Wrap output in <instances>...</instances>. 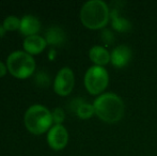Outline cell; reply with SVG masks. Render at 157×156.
Segmentation results:
<instances>
[{
	"label": "cell",
	"instance_id": "1",
	"mask_svg": "<svg viewBox=\"0 0 157 156\" xmlns=\"http://www.w3.org/2000/svg\"><path fill=\"white\" fill-rule=\"evenodd\" d=\"M94 111L101 120L108 123H116L123 118L125 106L117 94L105 93L99 95L93 103Z\"/></svg>",
	"mask_w": 157,
	"mask_h": 156
},
{
	"label": "cell",
	"instance_id": "2",
	"mask_svg": "<svg viewBox=\"0 0 157 156\" xmlns=\"http://www.w3.org/2000/svg\"><path fill=\"white\" fill-rule=\"evenodd\" d=\"M110 18L108 6L101 0H91L83 4L80 11V19L89 29H99L107 25Z\"/></svg>",
	"mask_w": 157,
	"mask_h": 156
},
{
	"label": "cell",
	"instance_id": "3",
	"mask_svg": "<svg viewBox=\"0 0 157 156\" xmlns=\"http://www.w3.org/2000/svg\"><path fill=\"white\" fill-rule=\"evenodd\" d=\"M24 122L30 133L41 135L47 131L52 126V113L46 107L41 105H33L25 113Z\"/></svg>",
	"mask_w": 157,
	"mask_h": 156
},
{
	"label": "cell",
	"instance_id": "4",
	"mask_svg": "<svg viewBox=\"0 0 157 156\" xmlns=\"http://www.w3.org/2000/svg\"><path fill=\"white\" fill-rule=\"evenodd\" d=\"M6 67L14 77L28 78L35 70V62L31 55L25 51H14L9 56Z\"/></svg>",
	"mask_w": 157,
	"mask_h": 156
},
{
	"label": "cell",
	"instance_id": "5",
	"mask_svg": "<svg viewBox=\"0 0 157 156\" xmlns=\"http://www.w3.org/2000/svg\"><path fill=\"white\" fill-rule=\"evenodd\" d=\"M108 72L103 67L94 65L87 71L85 76V86L88 92L93 95L99 94L106 89L108 85Z\"/></svg>",
	"mask_w": 157,
	"mask_h": 156
},
{
	"label": "cell",
	"instance_id": "6",
	"mask_svg": "<svg viewBox=\"0 0 157 156\" xmlns=\"http://www.w3.org/2000/svg\"><path fill=\"white\" fill-rule=\"evenodd\" d=\"M75 83L74 73L70 67H63L59 71L54 83V89L57 94L65 96L72 92Z\"/></svg>",
	"mask_w": 157,
	"mask_h": 156
},
{
	"label": "cell",
	"instance_id": "7",
	"mask_svg": "<svg viewBox=\"0 0 157 156\" xmlns=\"http://www.w3.org/2000/svg\"><path fill=\"white\" fill-rule=\"evenodd\" d=\"M68 141V133L66 128L61 124H57L49 129L47 135V142L54 150H62L65 148Z\"/></svg>",
	"mask_w": 157,
	"mask_h": 156
},
{
	"label": "cell",
	"instance_id": "8",
	"mask_svg": "<svg viewBox=\"0 0 157 156\" xmlns=\"http://www.w3.org/2000/svg\"><path fill=\"white\" fill-rule=\"evenodd\" d=\"M132 50L126 45H119L112 50L110 55V61L117 67H123L130 61Z\"/></svg>",
	"mask_w": 157,
	"mask_h": 156
},
{
	"label": "cell",
	"instance_id": "9",
	"mask_svg": "<svg viewBox=\"0 0 157 156\" xmlns=\"http://www.w3.org/2000/svg\"><path fill=\"white\" fill-rule=\"evenodd\" d=\"M47 42L40 36H27L24 41V48L29 55H37L45 49Z\"/></svg>",
	"mask_w": 157,
	"mask_h": 156
},
{
	"label": "cell",
	"instance_id": "10",
	"mask_svg": "<svg viewBox=\"0 0 157 156\" xmlns=\"http://www.w3.org/2000/svg\"><path fill=\"white\" fill-rule=\"evenodd\" d=\"M41 24L40 21L36 17L32 16V15H26L21 18V32L24 36H36V33L39 32Z\"/></svg>",
	"mask_w": 157,
	"mask_h": 156
},
{
	"label": "cell",
	"instance_id": "11",
	"mask_svg": "<svg viewBox=\"0 0 157 156\" xmlns=\"http://www.w3.org/2000/svg\"><path fill=\"white\" fill-rule=\"evenodd\" d=\"M110 19H111L112 27L119 32H127L132 28V24L125 17L120 15L118 8H112L110 11Z\"/></svg>",
	"mask_w": 157,
	"mask_h": 156
},
{
	"label": "cell",
	"instance_id": "12",
	"mask_svg": "<svg viewBox=\"0 0 157 156\" xmlns=\"http://www.w3.org/2000/svg\"><path fill=\"white\" fill-rule=\"evenodd\" d=\"M89 57L95 63V65H98V67H103L110 61V54L107 51L106 48L101 47V46L92 47L90 49Z\"/></svg>",
	"mask_w": 157,
	"mask_h": 156
},
{
	"label": "cell",
	"instance_id": "13",
	"mask_svg": "<svg viewBox=\"0 0 157 156\" xmlns=\"http://www.w3.org/2000/svg\"><path fill=\"white\" fill-rule=\"evenodd\" d=\"M46 42L47 44L55 46H60L65 42V32L60 27H52L46 32Z\"/></svg>",
	"mask_w": 157,
	"mask_h": 156
},
{
	"label": "cell",
	"instance_id": "14",
	"mask_svg": "<svg viewBox=\"0 0 157 156\" xmlns=\"http://www.w3.org/2000/svg\"><path fill=\"white\" fill-rule=\"evenodd\" d=\"M75 110L77 116L81 119H89L93 116V113H95L93 105L87 104V103H80Z\"/></svg>",
	"mask_w": 157,
	"mask_h": 156
},
{
	"label": "cell",
	"instance_id": "15",
	"mask_svg": "<svg viewBox=\"0 0 157 156\" xmlns=\"http://www.w3.org/2000/svg\"><path fill=\"white\" fill-rule=\"evenodd\" d=\"M3 28L9 31H13L21 28V21L15 16H9L4 19L3 21Z\"/></svg>",
	"mask_w": 157,
	"mask_h": 156
},
{
	"label": "cell",
	"instance_id": "16",
	"mask_svg": "<svg viewBox=\"0 0 157 156\" xmlns=\"http://www.w3.org/2000/svg\"><path fill=\"white\" fill-rule=\"evenodd\" d=\"M64 118H65V115H64V111L61 108H56L52 112V120L54 122L57 124H61V123L64 121Z\"/></svg>",
	"mask_w": 157,
	"mask_h": 156
},
{
	"label": "cell",
	"instance_id": "17",
	"mask_svg": "<svg viewBox=\"0 0 157 156\" xmlns=\"http://www.w3.org/2000/svg\"><path fill=\"white\" fill-rule=\"evenodd\" d=\"M49 81H50L49 77H48V76L46 75L45 73H39L36 75V82H37V85L45 87V86L48 85V82H49Z\"/></svg>",
	"mask_w": 157,
	"mask_h": 156
},
{
	"label": "cell",
	"instance_id": "18",
	"mask_svg": "<svg viewBox=\"0 0 157 156\" xmlns=\"http://www.w3.org/2000/svg\"><path fill=\"white\" fill-rule=\"evenodd\" d=\"M101 40L107 44H111L114 41V36L110 30H104L103 33H101Z\"/></svg>",
	"mask_w": 157,
	"mask_h": 156
},
{
	"label": "cell",
	"instance_id": "19",
	"mask_svg": "<svg viewBox=\"0 0 157 156\" xmlns=\"http://www.w3.org/2000/svg\"><path fill=\"white\" fill-rule=\"evenodd\" d=\"M6 73V67L0 61V77H3Z\"/></svg>",
	"mask_w": 157,
	"mask_h": 156
},
{
	"label": "cell",
	"instance_id": "20",
	"mask_svg": "<svg viewBox=\"0 0 157 156\" xmlns=\"http://www.w3.org/2000/svg\"><path fill=\"white\" fill-rule=\"evenodd\" d=\"M4 31H6V29H4L3 27H0V38H1V36H3Z\"/></svg>",
	"mask_w": 157,
	"mask_h": 156
}]
</instances>
